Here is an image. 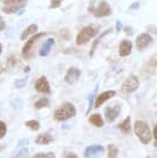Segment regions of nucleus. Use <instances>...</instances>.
<instances>
[{
    "instance_id": "obj_1",
    "label": "nucleus",
    "mask_w": 157,
    "mask_h": 158,
    "mask_svg": "<svg viewBox=\"0 0 157 158\" xmlns=\"http://www.w3.org/2000/svg\"><path fill=\"white\" fill-rule=\"evenodd\" d=\"M134 132L143 144H149V143L151 142V139H152V135H151V131H150L149 125H148L145 121H143V120H137V121H134Z\"/></svg>"
},
{
    "instance_id": "obj_2",
    "label": "nucleus",
    "mask_w": 157,
    "mask_h": 158,
    "mask_svg": "<svg viewBox=\"0 0 157 158\" xmlns=\"http://www.w3.org/2000/svg\"><path fill=\"white\" fill-rule=\"evenodd\" d=\"M76 114V108L71 102H66L61 105L54 113V119L57 121H66L68 119L74 118Z\"/></svg>"
},
{
    "instance_id": "obj_3",
    "label": "nucleus",
    "mask_w": 157,
    "mask_h": 158,
    "mask_svg": "<svg viewBox=\"0 0 157 158\" xmlns=\"http://www.w3.org/2000/svg\"><path fill=\"white\" fill-rule=\"evenodd\" d=\"M99 29H100L99 25H87L85 27H82L76 36V44L82 45V44L87 43L88 40H91L98 35Z\"/></svg>"
},
{
    "instance_id": "obj_4",
    "label": "nucleus",
    "mask_w": 157,
    "mask_h": 158,
    "mask_svg": "<svg viewBox=\"0 0 157 158\" xmlns=\"http://www.w3.org/2000/svg\"><path fill=\"white\" fill-rule=\"evenodd\" d=\"M47 35V32H36L35 35H32V37L25 43V45L22 49V54H23L24 58H32L33 54H32V49L35 47V44H37L42 37H44Z\"/></svg>"
},
{
    "instance_id": "obj_5",
    "label": "nucleus",
    "mask_w": 157,
    "mask_h": 158,
    "mask_svg": "<svg viewBox=\"0 0 157 158\" xmlns=\"http://www.w3.org/2000/svg\"><path fill=\"white\" fill-rule=\"evenodd\" d=\"M88 11L96 18H102V17H108L112 13V10H111L110 5L107 4V1H100L98 4V6L94 7L93 2H91Z\"/></svg>"
},
{
    "instance_id": "obj_6",
    "label": "nucleus",
    "mask_w": 157,
    "mask_h": 158,
    "mask_svg": "<svg viewBox=\"0 0 157 158\" xmlns=\"http://www.w3.org/2000/svg\"><path fill=\"white\" fill-rule=\"evenodd\" d=\"M139 87V80L136 75H130L121 85V92L125 94H131Z\"/></svg>"
},
{
    "instance_id": "obj_7",
    "label": "nucleus",
    "mask_w": 157,
    "mask_h": 158,
    "mask_svg": "<svg viewBox=\"0 0 157 158\" xmlns=\"http://www.w3.org/2000/svg\"><path fill=\"white\" fill-rule=\"evenodd\" d=\"M152 43V37L149 33H141L137 38H136V47L139 51L145 50Z\"/></svg>"
},
{
    "instance_id": "obj_8",
    "label": "nucleus",
    "mask_w": 157,
    "mask_h": 158,
    "mask_svg": "<svg viewBox=\"0 0 157 158\" xmlns=\"http://www.w3.org/2000/svg\"><path fill=\"white\" fill-rule=\"evenodd\" d=\"M35 88H36V90L39 92V93L51 94V87H50V83L48 82V80L45 76H40V77L36 81Z\"/></svg>"
},
{
    "instance_id": "obj_9",
    "label": "nucleus",
    "mask_w": 157,
    "mask_h": 158,
    "mask_svg": "<svg viewBox=\"0 0 157 158\" xmlns=\"http://www.w3.org/2000/svg\"><path fill=\"white\" fill-rule=\"evenodd\" d=\"M121 112V106L120 105H114V106H110L105 110V118L107 119V121H114L116 119L119 117Z\"/></svg>"
},
{
    "instance_id": "obj_10",
    "label": "nucleus",
    "mask_w": 157,
    "mask_h": 158,
    "mask_svg": "<svg viewBox=\"0 0 157 158\" xmlns=\"http://www.w3.org/2000/svg\"><path fill=\"white\" fill-rule=\"evenodd\" d=\"M80 75H81V70L78 69V68L71 67L67 70V74L64 76V82L68 83V85H73L80 79Z\"/></svg>"
},
{
    "instance_id": "obj_11",
    "label": "nucleus",
    "mask_w": 157,
    "mask_h": 158,
    "mask_svg": "<svg viewBox=\"0 0 157 158\" xmlns=\"http://www.w3.org/2000/svg\"><path fill=\"white\" fill-rule=\"evenodd\" d=\"M114 95H116V92H114V90H107V92H104L102 94H100L99 96H96V98H95L94 107L95 108L101 107L104 103L106 102V101H108L110 99H112Z\"/></svg>"
},
{
    "instance_id": "obj_12",
    "label": "nucleus",
    "mask_w": 157,
    "mask_h": 158,
    "mask_svg": "<svg viewBox=\"0 0 157 158\" xmlns=\"http://www.w3.org/2000/svg\"><path fill=\"white\" fill-rule=\"evenodd\" d=\"M104 146L101 145H91V146H88L85 152H83V156L85 158H91L92 156H96V155H100V153H104Z\"/></svg>"
},
{
    "instance_id": "obj_13",
    "label": "nucleus",
    "mask_w": 157,
    "mask_h": 158,
    "mask_svg": "<svg viewBox=\"0 0 157 158\" xmlns=\"http://www.w3.org/2000/svg\"><path fill=\"white\" fill-rule=\"evenodd\" d=\"M112 31H113V30H112V29L110 27V29H107L106 31H104L102 33H100V35H99V36H98V37L95 38L94 42H93V45H92V48H91V51H89V57H91V58H92V57L94 56L95 50H96V48H98V45H99V44L101 43V40H104V38H105V37H106L107 35H110V33H111Z\"/></svg>"
},
{
    "instance_id": "obj_14",
    "label": "nucleus",
    "mask_w": 157,
    "mask_h": 158,
    "mask_svg": "<svg viewBox=\"0 0 157 158\" xmlns=\"http://www.w3.org/2000/svg\"><path fill=\"white\" fill-rule=\"evenodd\" d=\"M132 51V43L127 40H123L119 45V55L121 57H126L131 54Z\"/></svg>"
},
{
    "instance_id": "obj_15",
    "label": "nucleus",
    "mask_w": 157,
    "mask_h": 158,
    "mask_svg": "<svg viewBox=\"0 0 157 158\" xmlns=\"http://www.w3.org/2000/svg\"><path fill=\"white\" fill-rule=\"evenodd\" d=\"M53 142H54V137L49 132H43L36 137V144H39V145H48Z\"/></svg>"
},
{
    "instance_id": "obj_16",
    "label": "nucleus",
    "mask_w": 157,
    "mask_h": 158,
    "mask_svg": "<svg viewBox=\"0 0 157 158\" xmlns=\"http://www.w3.org/2000/svg\"><path fill=\"white\" fill-rule=\"evenodd\" d=\"M55 45V40L54 38H48L47 40H45V43L42 45V48H40V50H39V56L40 57H44V56H47L48 54H49V51L51 50V48Z\"/></svg>"
},
{
    "instance_id": "obj_17",
    "label": "nucleus",
    "mask_w": 157,
    "mask_h": 158,
    "mask_svg": "<svg viewBox=\"0 0 157 158\" xmlns=\"http://www.w3.org/2000/svg\"><path fill=\"white\" fill-rule=\"evenodd\" d=\"M29 153V150L26 146H20L18 145L15 150L11 152V157L12 158H24Z\"/></svg>"
},
{
    "instance_id": "obj_18",
    "label": "nucleus",
    "mask_w": 157,
    "mask_h": 158,
    "mask_svg": "<svg viewBox=\"0 0 157 158\" xmlns=\"http://www.w3.org/2000/svg\"><path fill=\"white\" fill-rule=\"evenodd\" d=\"M38 31V25L37 24H31V25H29L28 26V29H25L22 33V36H20V38L22 40H26L29 36H31V35H35L36 32Z\"/></svg>"
},
{
    "instance_id": "obj_19",
    "label": "nucleus",
    "mask_w": 157,
    "mask_h": 158,
    "mask_svg": "<svg viewBox=\"0 0 157 158\" xmlns=\"http://www.w3.org/2000/svg\"><path fill=\"white\" fill-rule=\"evenodd\" d=\"M118 128L123 132V133H130L131 132V118L130 117H126L124 121H121L119 125H118Z\"/></svg>"
},
{
    "instance_id": "obj_20",
    "label": "nucleus",
    "mask_w": 157,
    "mask_h": 158,
    "mask_svg": "<svg viewBox=\"0 0 157 158\" xmlns=\"http://www.w3.org/2000/svg\"><path fill=\"white\" fill-rule=\"evenodd\" d=\"M98 89H99V85H96L94 88V90L89 94V96H88V108H87L86 113L87 114H89L91 113V111L93 110V102L95 101V98H96V93H98Z\"/></svg>"
},
{
    "instance_id": "obj_21",
    "label": "nucleus",
    "mask_w": 157,
    "mask_h": 158,
    "mask_svg": "<svg viewBox=\"0 0 157 158\" xmlns=\"http://www.w3.org/2000/svg\"><path fill=\"white\" fill-rule=\"evenodd\" d=\"M89 123L92 124V125H94L96 127H102L104 126V120H102V117L99 114V113H95V114H92L91 117H89Z\"/></svg>"
},
{
    "instance_id": "obj_22",
    "label": "nucleus",
    "mask_w": 157,
    "mask_h": 158,
    "mask_svg": "<svg viewBox=\"0 0 157 158\" xmlns=\"http://www.w3.org/2000/svg\"><path fill=\"white\" fill-rule=\"evenodd\" d=\"M107 150H108L107 158H118V153H119V151H118L117 146H114V145L110 144V145L107 146Z\"/></svg>"
},
{
    "instance_id": "obj_23",
    "label": "nucleus",
    "mask_w": 157,
    "mask_h": 158,
    "mask_svg": "<svg viewBox=\"0 0 157 158\" xmlns=\"http://www.w3.org/2000/svg\"><path fill=\"white\" fill-rule=\"evenodd\" d=\"M48 105H49V99H47V98H42V99H39L38 101L35 103V108H36V110L45 108Z\"/></svg>"
},
{
    "instance_id": "obj_24",
    "label": "nucleus",
    "mask_w": 157,
    "mask_h": 158,
    "mask_svg": "<svg viewBox=\"0 0 157 158\" xmlns=\"http://www.w3.org/2000/svg\"><path fill=\"white\" fill-rule=\"evenodd\" d=\"M25 126L31 128L32 131H37L40 127V124H39L37 120H29V121H25Z\"/></svg>"
},
{
    "instance_id": "obj_25",
    "label": "nucleus",
    "mask_w": 157,
    "mask_h": 158,
    "mask_svg": "<svg viewBox=\"0 0 157 158\" xmlns=\"http://www.w3.org/2000/svg\"><path fill=\"white\" fill-rule=\"evenodd\" d=\"M31 158H55V153L54 152H38Z\"/></svg>"
},
{
    "instance_id": "obj_26",
    "label": "nucleus",
    "mask_w": 157,
    "mask_h": 158,
    "mask_svg": "<svg viewBox=\"0 0 157 158\" xmlns=\"http://www.w3.org/2000/svg\"><path fill=\"white\" fill-rule=\"evenodd\" d=\"M28 0H5V6H10V5H23L25 6V2Z\"/></svg>"
},
{
    "instance_id": "obj_27",
    "label": "nucleus",
    "mask_w": 157,
    "mask_h": 158,
    "mask_svg": "<svg viewBox=\"0 0 157 158\" xmlns=\"http://www.w3.org/2000/svg\"><path fill=\"white\" fill-rule=\"evenodd\" d=\"M6 132H7L6 124H5L4 121H0V139H2V138L6 135Z\"/></svg>"
},
{
    "instance_id": "obj_28",
    "label": "nucleus",
    "mask_w": 157,
    "mask_h": 158,
    "mask_svg": "<svg viewBox=\"0 0 157 158\" xmlns=\"http://www.w3.org/2000/svg\"><path fill=\"white\" fill-rule=\"evenodd\" d=\"M26 82H28V79H19L15 81V87L16 88H23L26 86Z\"/></svg>"
},
{
    "instance_id": "obj_29",
    "label": "nucleus",
    "mask_w": 157,
    "mask_h": 158,
    "mask_svg": "<svg viewBox=\"0 0 157 158\" xmlns=\"http://www.w3.org/2000/svg\"><path fill=\"white\" fill-rule=\"evenodd\" d=\"M11 105L15 107V108H22L23 107V101L20 100V99H12L11 100Z\"/></svg>"
},
{
    "instance_id": "obj_30",
    "label": "nucleus",
    "mask_w": 157,
    "mask_h": 158,
    "mask_svg": "<svg viewBox=\"0 0 157 158\" xmlns=\"http://www.w3.org/2000/svg\"><path fill=\"white\" fill-rule=\"evenodd\" d=\"M63 0H50V8H58Z\"/></svg>"
},
{
    "instance_id": "obj_31",
    "label": "nucleus",
    "mask_w": 157,
    "mask_h": 158,
    "mask_svg": "<svg viewBox=\"0 0 157 158\" xmlns=\"http://www.w3.org/2000/svg\"><path fill=\"white\" fill-rule=\"evenodd\" d=\"M124 32H125L127 36H131V35H134V29L130 27V26H125L124 27Z\"/></svg>"
},
{
    "instance_id": "obj_32",
    "label": "nucleus",
    "mask_w": 157,
    "mask_h": 158,
    "mask_svg": "<svg viewBox=\"0 0 157 158\" xmlns=\"http://www.w3.org/2000/svg\"><path fill=\"white\" fill-rule=\"evenodd\" d=\"M139 7H141V2H139V1H136V2H134L129 8H130V10H138Z\"/></svg>"
},
{
    "instance_id": "obj_33",
    "label": "nucleus",
    "mask_w": 157,
    "mask_h": 158,
    "mask_svg": "<svg viewBox=\"0 0 157 158\" xmlns=\"http://www.w3.org/2000/svg\"><path fill=\"white\" fill-rule=\"evenodd\" d=\"M121 29H123V24H121L120 20H117V22H116V30L119 32V31H121Z\"/></svg>"
},
{
    "instance_id": "obj_34",
    "label": "nucleus",
    "mask_w": 157,
    "mask_h": 158,
    "mask_svg": "<svg viewBox=\"0 0 157 158\" xmlns=\"http://www.w3.org/2000/svg\"><path fill=\"white\" fill-rule=\"evenodd\" d=\"M64 158H78V156L74 153V152H67L64 155Z\"/></svg>"
},
{
    "instance_id": "obj_35",
    "label": "nucleus",
    "mask_w": 157,
    "mask_h": 158,
    "mask_svg": "<svg viewBox=\"0 0 157 158\" xmlns=\"http://www.w3.org/2000/svg\"><path fill=\"white\" fill-rule=\"evenodd\" d=\"M5 26H6V24H5V22H4V19L0 17V32L5 29Z\"/></svg>"
},
{
    "instance_id": "obj_36",
    "label": "nucleus",
    "mask_w": 157,
    "mask_h": 158,
    "mask_svg": "<svg viewBox=\"0 0 157 158\" xmlns=\"http://www.w3.org/2000/svg\"><path fill=\"white\" fill-rule=\"evenodd\" d=\"M24 71H25V73H29V71H30V67H26V68L24 69Z\"/></svg>"
},
{
    "instance_id": "obj_37",
    "label": "nucleus",
    "mask_w": 157,
    "mask_h": 158,
    "mask_svg": "<svg viewBox=\"0 0 157 158\" xmlns=\"http://www.w3.org/2000/svg\"><path fill=\"white\" fill-rule=\"evenodd\" d=\"M1 51H2V45L0 44V54H1Z\"/></svg>"
}]
</instances>
